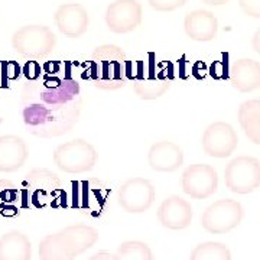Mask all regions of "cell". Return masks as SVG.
Here are the masks:
<instances>
[{
    "instance_id": "e0dca14e",
    "label": "cell",
    "mask_w": 260,
    "mask_h": 260,
    "mask_svg": "<svg viewBox=\"0 0 260 260\" xmlns=\"http://www.w3.org/2000/svg\"><path fill=\"white\" fill-rule=\"evenodd\" d=\"M29 158L26 142L16 135L0 136V172H15L25 167Z\"/></svg>"
},
{
    "instance_id": "4dcf8cb0",
    "label": "cell",
    "mask_w": 260,
    "mask_h": 260,
    "mask_svg": "<svg viewBox=\"0 0 260 260\" xmlns=\"http://www.w3.org/2000/svg\"><path fill=\"white\" fill-rule=\"evenodd\" d=\"M0 200H2L5 204H13V203L18 200V189L10 184L9 188L2 189V192H0Z\"/></svg>"
},
{
    "instance_id": "d6a6232c",
    "label": "cell",
    "mask_w": 260,
    "mask_h": 260,
    "mask_svg": "<svg viewBox=\"0 0 260 260\" xmlns=\"http://www.w3.org/2000/svg\"><path fill=\"white\" fill-rule=\"evenodd\" d=\"M2 215H5V217H12V215H16L19 214V210L16 207H13V205L6 204V207H3L2 208V211H0Z\"/></svg>"
},
{
    "instance_id": "4fadbf2b",
    "label": "cell",
    "mask_w": 260,
    "mask_h": 260,
    "mask_svg": "<svg viewBox=\"0 0 260 260\" xmlns=\"http://www.w3.org/2000/svg\"><path fill=\"white\" fill-rule=\"evenodd\" d=\"M26 182L30 188V201L37 208L51 204V200L61 191L58 175L48 169H34L26 178Z\"/></svg>"
},
{
    "instance_id": "ac0fdd59",
    "label": "cell",
    "mask_w": 260,
    "mask_h": 260,
    "mask_svg": "<svg viewBox=\"0 0 260 260\" xmlns=\"http://www.w3.org/2000/svg\"><path fill=\"white\" fill-rule=\"evenodd\" d=\"M233 88L240 93H251L260 87V64L250 58L237 59L229 71Z\"/></svg>"
},
{
    "instance_id": "52a82bcc",
    "label": "cell",
    "mask_w": 260,
    "mask_h": 260,
    "mask_svg": "<svg viewBox=\"0 0 260 260\" xmlns=\"http://www.w3.org/2000/svg\"><path fill=\"white\" fill-rule=\"evenodd\" d=\"M244 217V210L239 201L220 200L211 204L201 215V225L210 234H224L239 227Z\"/></svg>"
},
{
    "instance_id": "9a60e30c",
    "label": "cell",
    "mask_w": 260,
    "mask_h": 260,
    "mask_svg": "<svg viewBox=\"0 0 260 260\" xmlns=\"http://www.w3.org/2000/svg\"><path fill=\"white\" fill-rule=\"evenodd\" d=\"M148 164L153 171L174 172L184 164V150L171 140H160L149 149Z\"/></svg>"
},
{
    "instance_id": "484cf974",
    "label": "cell",
    "mask_w": 260,
    "mask_h": 260,
    "mask_svg": "<svg viewBox=\"0 0 260 260\" xmlns=\"http://www.w3.org/2000/svg\"><path fill=\"white\" fill-rule=\"evenodd\" d=\"M149 6L158 12H172L184 8L188 0H148Z\"/></svg>"
},
{
    "instance_id": "5bb4252c",
    "label": "cell",
    "mask_w": 260,
    "mask_h": 260,
    "mask_svg": "<svg viewBox=\"0 0 260 260\" xmlns=\"http://www.w3.org/2000/svg\"><path fill=\"white\" fill-rule=\"evenodd\" d=\"M156 215L159 223L165 229L184 230L192 221V207L184 198L178 195H171L159 205Z\"/></svg>"
},
{
    "instance_id": "7c38bea8",
    "label": "cell",
    "mask_w": 260,
    "mask_h": 260,
    "mask_svg": "<svg viewBox=\"0 0 260 260\" xmlns=\"http://www.w3.org/2000/svg\"><path fill=\"white\" fill-rule=\"evenodd\" d=\"M54 20L58 30L68 38L83 37L90 26L88 12L80 3H65L56 9Z\"/></svg>"
},
{
    "instance_id": "1f68e13d",
    "label": "cell",
    "mask_w": 260,
    "mask_h": 260,
    "mask_svg": "<svg viewBox=\"0 0 260 260\" xmlns=\"http://www.w3.org/2000/svg\"><path fill=\"white\" fill-rule=\"evenodd\" d=\"M88 260H117V257H116V254H112L109 251H99Z\"/></svg>"
},
{
    "instance_id": "f546056e",
    "label": "cell",
    "mask_w": 260,
    "mask_h": 260,
    "mask_svg": "<svg viewBox=\"0 0 260 260\" xmlns=\"http://www.w3.org/2000/svg\"><path fill=\"white\" fill-rule=\"evenodd\" d=\"M224 56L223 61H215L213 65H211V70H210V74L215 80H223V78H227L229 74H227V54Z\"/></svg>"
},
{
    "instance_id": "7402d4cb",
    "label": "cell",
    "mask_w": 260,
    "mask_h": 260,
    "mask_svg": "<svg viewBox=\"0 0 260 260\" xmlns=\"http://www.w3.org/2000/svg\"><path fill=\"white\" fill-rule=\"evenodd\" d=\"M171 85H172V80H168L164 75L150 74L149 78L139 77L133 84V88L135 93L142 100H156L167 93Z\"/></svg>"
},
{
    "instance_id": "d6986e66",
    "label": "cell",
    "mask_w": 260,
    "mask_h": 260,
    "mask_svg": "<svg viewBox=\"0 0 260 260\" xmlns=\"http://www.w3.org/2000/svg\"><path fill=\"white\" fill-rule=\"evenodd\" d=\"M58 234L74 256L90 250L99 242V232L85 224L68 225L61 232H58Z\"/></svg>"
},
{
    "instance_id": "3957f363",
    "label": "cell",
    "mask_w": 260,
    "mask_h": 260,
    "mask_svg": "<svg viewBox=\"0 0 260 260\" xmlns=\"http://www.w3.org/2000/svg\"><path fill=\"white\" fill-rule=\"evenodd\" d=\"M80 84L73 78H58L52 75H44L39 81H32L25 88V104H37L42 107H58L80 100Z\"/></svg>"
},
{
    "instance_id": "4316f807",
    "label": "cell",
    "mask_w": 260,
    "mask_h": 260,
    "mask_svg": "<svg viewBox=\"0 0 260 260\" xmlns=\"http://www.w3.org/2000/svg\"><path fill=\"white\" fill-rule=\"evenodd\" d=\"M2 73H3V87H6L8 80H16L20 75V67L16 61L2 62Z\"/></svg>"
},
{
    "instance_id": "603a6c76",
    "label": "cell",
    "mask_w": 260,
    "mask_h": 260,
    "mask_svg": "<svg viewBox=\"0 0 260 260\" xmlns=\"http://www.w3.org/2000/svg\"><path fill=\"white\" fill-rule=\"evenodd\" d=\"M74 254L65 246L58 233L48 234L39 243L41 260H74Z\"/></svg>"
},
{
    "instance_id": "8992f818",
    "label": "cell",
    "mask_w": 260,
    "mask_h": 260,
    "mask_svg": "<svg viewBox=\"0 0 260 260\" xmlns=\"http://www.w3.org/2000/svg\"><path fill=\"white\" fill-rule=\"evenodd\" d=\"M225 186L234 194H251L260 186V162L253 156H237L224 169Z\"/></svg>"
},
{
    "instance_id": "8fae6325",
    "label": "cell",
    "mask_w": 260,
    "mask_h": 260,
    "mask_svg": "<svg viewBox=\"0 0 260 260\" xmlns=\"http://www.w3.org/2000/svg\"><path fill=\"white\" fill-rule=\"evenodd\" d=\"M143 8L138 0H114L106 9L104 20L114 34H129L139 28Z\"/></svg>"
},
{
    "instance_id": "e575fe53",
    "label": "cell",
    "mask_w": 260,
    "mask_h": 260,
    "mask_svg": "<svg viewBox=\"0 0 260 260\" xmlns=\"http://www.w3.org/2000/svg\"><path fill=\"white\" fill-rule=\"evenodd\" d=\"M259 37H260V32H256V35L253 38V48H254V51L259 54L260 52V47H259Z\"/></svg>"
},
{
    "instance_id": "ffe728a7",
    "label": "cell",
    "mask_w": 260,
    "mask_h": 260,
    "mask_svg": "<svg viewBox=\"0 0 260 260\" xmlns=\"http://www.w3.org/2000/svg\"><path fill=\"white\" fill-rule=\"evenodd\" d=\"M32 247L26 234L12 230L0 237V260H30Z\"/></svg>"
},
{
    "instance_id": "f1b7e54d",
    "label": "cell",
    "mask_w": 260,
    "mask_h": 260,
    "mask_svg": "<svg viewBox=\"0 0 260 260\" xmlns=\"http://www.w3.org/2000/svg\"><path fill=\"white\" fill-rule=\"evenodd\" d=\"M239 5L247 16L260 19V0H239Z\"/></svg>"
},
{
    "instance_id": "83f0119b",
    "label": "cell",
    "mask_w": 260,
    "mask_h": 260,
    "mask_svg": "<svg viewBox=\"0 0 260 260\" xmlns=\"http://www.w3.org/2000/svg\"><path fill=\"white\" fill-rule=\"evenodd\" d=\"M22 73H23L25 78L28 81H37L42 75V68H41V65H39L38 61H28L26 64L23 65Z\"/></svg>"
},
{
    "instance_id": "9c48e42d",
    "label": "cell",
    "mask_w": 260,
    "mask_h": 260,
    "mask_svg": "<svg viewBox=\"0 0 260 260\" xmlns=\"http://www.w3.org/2000/svg\"><path fill=\"white\" fill-rule=\"evenodd\" d=\"M201 145L205 155L211 158H229L239 146V136L232 124L225 121H214L204 130Z\"/></svg>"
},
{
    "instance_id": "7a4b0ae2",
    "label": "cell",
    "mask_w": 260,
    "mask_h": 260,
    "mask_svg": "<svg viewBox=\"0 0 260 260\" xmlns=\"http://www.w3.org/2000/svg\"><path fill=\"white\" fill-rule=\"evenodd\" d=\"M93 84L104 91H116L126 85L127 61L120 47L106 44L94 49L90 62Z\"/></svg>"
},
{
    "instance_id": "cb8c5ba5",
    "label": "cell",
    "mask_w": 260,
    "mask_h": 260,
    "mask_svg": "<svg viewBox=\"0 0 260 260\" xmlns=\"http://www.w3.org/2000/svg\"><path fill=\"white\" fill-rule=\"evenodd\" d=\"M189 260H232V253L223 243L205 242L195 247Z\"/></svg>"
},
{
    "instance_id": "277c9868",
    "label": "cell",
    "mask_w": 260,
    "mask_h": 260,
    "mask_svg": "<svg viewBox=\"0 0 260 260\" xmlns=\"http://www.w3.org/2000/svg\"><path fill=\"white\" fill-rule=\"evenodd\" d=\"M56 45L55 34L45 25H28L18 29L12 37V47L19 55L28 59H42Z\"/></svg>"
},
{
    "instance_id": "2e32d148",
    "label": "cell",
    "mask_w": 260,
    "mask_h": 260,
    "mask_svg": "<svg viewBox=\"0 0 260 260\" xmlns=\"http://www.w3.org/2000/svg\"><path fill=\"white\" fill-rule=\"evenodd\" d=\"M184 30L191 41L210 42L218 34V19L210 10H192L184 19Z\"/></svg>"
},
{
    "instance_id": "6da1fadb",
    "label": "cell",
    "mask_w": 260,
    "mask_h": 260,
    "mask_svg": "<svg viewBox=\"0 0 260 260\" xmlns=\"http://www.w3.org/2000/svg\"><path fill=\"white\" fill-rule=\"evenodd\" d=\"M83 100L58 106L42 107L37 104H25L23 123L29 132L39 138H58L74 129L80 120Z\"/></svg>"
},
{
    "instance_id": "44dd1931",
    "label": "cell",
    "mask_w": 260,
    "mask_h": 260,
    "mask_svg": "<svg viewBox=\"0 0 260 260\" xmlns=\"http://www.w3.org/2000/svg\"><path fill=\"white\" fill-rule=\"evenodd\" d=\"M237 117L244 135L254 145H260V100L254 99L243 103Z\"/></svg>"
},
{
    "instance_id": "836d02e7",
    "label": "cell",
    "mask_w": 260,
    "mask_h": 260,
    "mask_svg": "<svg viewBox=\"0 0 260 260\" xmlns=\"http://www.w3.org/2000/svg\"><path fill=\"white\" fill-rule=\"evenodd\" d=\"M205 5H210V6H223L225 3H229L230 0H203Z\"/></svg>"
},
{
    "instance_id": "ba28073f",
    "label": "cell",
    "mask_w": 260,
    "mask_h": 260,
    "mask_svg": "<svg viewBox=\"0 0 260 260\" xmlns=\"http://www.w3.org/2000/svg\"><path fill=\"white\" fill-rule=\"evenodd\" d=\"M155 198V186L146 178H130L117 191V204L129 214L148 211Z\"/></svg>"
},
{
    "instance_id": "5b68a950",
    "label": "cell",
    "mask_w": 260,
    "mask_h": 260,
    "mask_svg": "<svg viewBox=\"0 0 260 260\" xmlns=\"http://www.w3.org/2000/svg\"><path fill=\"white\" fill-rule=\"evenodd\" d=\"M99 153L90 142L74 139L59 145L54 150V164L67 174H84L97 165Z\"/></svg>"
},
{
    "instance_id": "30bf717a",
    "label": "cell",
    "mask_w": 260,
    "mask_h": 260,
    "mask_svg": "<svg viewBox=\"0 0 260 260\" xmlns=\"http://www.w3.org/2000/svg\"><path fill=\"white\" fill-rule=\"evenodd\" d=\"M182 191L194 200H205L217 192L218 174L211 165L194 164L182 174Z\"/></svg>"
},
{
    "instance_id": "d4e9b609",
    "label": "cell",
    "mask_w": 260,
    "mask_h": 260,
    "mask_svg": "<svg viewBox=\"0 0 260 260\" xmlns=\"http://www.w3.org/2000/svg\"><path fill=\"white\" fill-rule=\"evenodd\" d=\"M116 257L117 260H155L150 247L139 240L121 243L116 251Z\"/></svg>"
}]
</instances>
